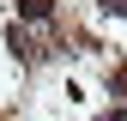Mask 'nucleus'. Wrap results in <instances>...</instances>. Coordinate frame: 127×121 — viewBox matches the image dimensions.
<instances>
[{
    "mask_svg": "<svg viewBox=\"0 0 127 121\" xmlns=\"http://www.w3.org/2000/svg\"><path fill=\"white\" fill-rule=\"evenodd\" d=\"M18 18H30V24L55 18V0H18Z\"/></svg>",
    "mask_w": 127,
    "mask_h": 121,
    "instance_id": "obj_1",
    "label": "nucleus"
},
{
    "mask_svg": "<svg viewBox=\"0 0 127 121\" xmlns=\"http://www.w3.org/2000/svg\"><path fill=\"white\" fill-rule=\"evenodd\" d=\"M97 12L103 18H127V0H97Z\"/></svg>",
    "mask_w": 127,
    "mask_h": 121,
    "instance_id": "obj_2",
    "label": "nucleus"
}]
</instances>
